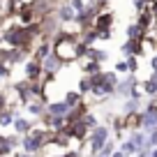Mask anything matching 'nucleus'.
Instances as JSON below:
<instances>
[{
  "label": "nucleus",
  "mask_w": 157,
  "mask_h": 157,
  "mask_svg": "<svg viewBox=\"0 0 157 157\" xmlns=\"http://www.w3.org/2000/svg\"><path fill=\"white\" fill-rule=\"evenodd\" d=\"M76 42H78V33H67V30L58 28V33L51 37V53L63 65L76 63Z\"/></svg>",
  "instance_id": "f257e3e1"
},
{
  "label": "nucleus",
  "mask_w": 157,
  "mask_h": 157,
  "mask_svg": "<svg viewBox=\"0 0 157 157\" xmlns=\"http://www.w3.org/2000/svg\"><path fill=\"white\" fill-rule=\"evenodd\" d=\"M21 67H23V78L25 81H42V78H44V69H42V63H39V60L28 58Z\"/></svg>",
  "instance_id": "f03ea898"
},
{
  "label": "nucleus",
  "mask_w": 157,
  "mask_h": 157,
  "mask_svg": "<svg viewBox=\"0 0 157 157\" xmlns=\"http://www.w3.org/2000/svg\"><path fill=\"white\" fill-rule=\"evenodd\" d=\"M113 23H116V14H113L109 7L102 10V12H97L95 19H93V28L95 30H113Z\"/></svg>",
  "instance_id": "7ed1b4c3"
},
{
  "label": "nucleus",
  "mask_w": 157,
  "mask_h": 157,
  "mask_svg": "<svg viewBox=\"0 0 157 157\" xmlns=\"http://www.w3.org/2000/svg\"><path fill=\"white\" fill-rule=\"evenodd\" d=\"M53 16H56V21H58V23L63 25V23H72V21H74V16H76V12H74L72 7H69V2H67V0H63V2H58V5H56Z\"/></svg>",
  "instance_id": "20e7f679"
},
{
  "label": "nucleus",
  "mask_w": 157,
  "mask_h": 157,
  "mask_svg": "<svg viewBox=\"0 0 157 157\" xmlns=\"http://www.w3.org/2000/svg\"><path fill=\"white\" fill-rule=\"evenodd\" d=\"M35 120L28 116H21V113H16L14 120H12V129H14V134H19V136H23V134H28L30 129H33Z\"/></svg>",
  "instance_id": "39448f33"
},
{
  "label": "nucleus",
  "mask_w": 157,
  "mask_h": 157,
  "mask_svg": "<svg viewBox=\"0 0 157 157\" xmlns=\"http://www.w3.org/2000/svg\"><path fill=\"white\" fill-rule=\"evenodd\" d=\"M136 23H139V28H141L143 33H152V30L157 28V19L152 16L150 7H148L146 12H139L136 14Z\"/></svg>",
  "instance_id": "423d86ee"
},
{
  "label": "nucleus",
  "mask_w": 157,
  "mask_h": 157,
  "mask_svg": "<svg viewBox=\"0 0 157 157\" xmlns=\"http://www.w3.org/2000/svg\"><path fill=\"white\" fill-rule=\"evenodd\" d=\"M120 53L127 58V56H136V58H143V49H141V39H125V44L120 46Z\"/></svg>",
  "instance_id": "0eeeda50"
},
{
  "label": "nucleus",
  "mask_w": 157,
  "mask_h": 157,
  "mask_svg": "<svg viewBox=\"0 0 157 157\" xmlns=\"http://www.w3.org/2000/svg\"><path fill=\"white\" fill-rule=\"evenodd\" d=\"M19 148H21L23 152H28V155H37V152L42 150V143H39L37 139L28 132V134H23V136H21V146H19Z\"/></svg>",
  "instance_id": "6e6552de"
},
{
  "label": "nucleus",
  "mask_w": 157,
  "mask_h": 157,
  "mask_svg": "<svg viewBox=\"0 0 157 157\" xmlns=\"http://www.w3.org/2000/svg\"><path fill=\"white\" fill-rule=\"evenodd\" d=\"M67 111H69V104L65 102L63 97L46 102V113H49V116H67Z\"/></svg>",
  "instance_id": "1a4fd4ad"
},
{
  "label": "nucleus",
  "mask_w": 157,
  "mask_h": 157,
  "mask_svg": "<svg viewBox=\"0 0 157 157\" xmlns=\"http://www.w3.org/2000/svg\"><path fill=\"white\" fill-rule=\"evenodd\" d=\"M42 69H44V74H51V76H56V74L63 69V63H60V60L56 58L53 53H49L44 60H42Z\"/></svg>",
  "instance_id": "9d476101"
},
{
  "label": "nucleus",
  "mask_w": 157,
  "mask_h": 157,
  "mask_svg": "<svg viewBox=\"0 0 157 157\" xmlns=\"http://www.w3.org/2000/svg\"><path fill=\"white\" fill-rule=\"evenodd\" d=\"M139 90L143 93V97H155L157 95V76H148L143 81H139Z\"/></svg>",
  "instance_id": "9b49d317"
},
{
  "label": "nucleus",
  "mask_w": 157,
  "mask_h": 157,
  "mask_svg": "<svg viewBox=\"0 0 157 157\" xmlns=\"http://www.w3.org/2000/svg\"><path fill=\"white\" fill-rule=\"evenodd\" d=\"M123 123L129 129H141V111H132V113H123Z\"/></svg>",
  "instance_id": "f8f14e48"
},
{
  "label": "nucleus",
  "mask_w": 157,
  "mask_h": 157,
  "mask_svg": "<svg viewBox=\"0 0 157 157\" xmlns=\"http://www.w3.org/2000/svg\"><path fill=\"white\" fill-rule=\"evenodd\" d=\"M23 109H25V111H28L33 118H39L42 113L46 111V102H44V99H30V102L25 104Z\"/></svg>",
  "instance_id": "ddd939ff"
},
{
  "label": "nucleus",
  "mask_w": 157,
  "mask_h": 157,
  "mask_svg": "<svg viewBox=\"0 0 157 157\" xmlns=\"http://www.w3.org/2000/svg\"><path fill=\"white\" fill-rule=\"evenodd\" d=\"M102 67L104 65H99L97 60H90V58H83V63H81V74H86V76H93V74H97V72H102Z\"/></svg>",
  "instance_id": "4468645a"
},
{
  "label": "nucleus",
  "mask_w": 157,
  "mask_h": 157,
  "mask_svg": "<svg viewBox=\"0 0 157 157\" xmlns=\"http://www.w3.org/2000/svg\"><path fill=\"white\" fill-rule=\"evenodd\" d=\"M125 139H129L136 148H143V146H146V132H143V129H129V132L125 134Z\"/></svg>",
  "instance_id": "2eb2a0df"
},
{
  "label": "nucleus",
  "mask_w": 157,
  "mask_h": 157,
  "mask_svg": "<svg viewBox=\"0 0 157 157\" xmlns=\"http://www.w3.org/2000/svg\"><path fill=\"white\" fill-rule=\"evenodd\" d=\"M86 58H90V60H97L99 65H104V63H109V51L90 46V49H88V53H86Z\"/></svg>",
  "instance_id": "dca6fc26"
},
{
  "label": "nucleus",
  "mask_w": 157,
  "mask_h": 157,
  "mask_svg": "<svg viewBox=\"0 0 157 157\" xmlns=\"http://www.w3.org/2000/svg\"><path fill=\"white\" fill-rule=\"evenodd\" d=\"M141 106H143V99H139V97H125V104H123V113L141 111Z\"/></svg>",
  "instance_id": "f3484780"
},
{
  "label": "nucleus",
  "mask_w": 157,
  "mask_h": 157,
  "mask_svg": "<svg viewBox=\"0 0 157 157\" xmlns=\"http://www.w3.org/2000/svg\"><path fill=\"white\" fill-rule=\"evenodd\" d=\"M63 99H65V102L69 104V109H72V106H76V104H81V102H83L86 97H83L81 93H78L76 88H74V90H67V93L63 95Z\"/></svg>",
  "instance_id": "a211bd4d"
},
{
  "label": "nucleus",
  "mask_w": 157,
  "mask_h": 157,
  "mask_svg": "<svg viewBox=\"0 0 157 157\" xmlns=\"http://www.w3.org/2000/svg\"><path fill=\"white\" fill-rule=\"evenodd\" d=\"M81 123H83L88 129H93V127H97V125H99V118H97V116H95V113L88 109V111H86L83 116H81Z\"/></svg>",
  "instance_id": "6ab92c4d"
},
{
  "label": "nucleus",
  "mask_w": 157,
  "mask_h": 157,
  "mask_svg": "<svg viewBox=\"0 0 157 157\" xmlns=\"http://www.w3.org/2000/svg\"><path fill=\"white\" fill-rule=\"evenodd\" d=\"M125 35H127L129 39H141V37H143V35H146V33H143V30L139 28V23H136V21H134V23H129L127 28H125Z\"/></svg>",
  "instance_id": "aec40b11"
},
{
  "label": "nucleus",
  "mask_w": 157,
  "mask_h": 157,
  "mask_svg": "<svg viewBox=\"0 0 157 157\" xmlns=\"http://www.w3.org/2000/svg\"><path fill=\"white\" fill-rule=\"evenodd\" d=\"M12 120H14V113H12L10 109L0 111V129H2V132H5L7 127H12Z\"/></svg>",
  "instance_id": "412c9836"
},
{
  "label": "nucleus",
  "mask_w": 157,
  "mask_h": 157,
  "mask_svg": "<svg viewBox=\"0 0 157 157\" xmlns=\"http://www.w3.org/2000/svg\"><path fill=\"white\" fill-rule=\"evenodd\" d=\"M76 90L81 95H90V76H86V74H81V78H78V83H76Z\"/></svg>",
  "instance_id": "4be33fe9"
},
{
  "label": "nucleus",
  "mask_w": 157,
  "mask_h": 157,
  "mask_svg": "<svg viewBox=\"0 0 157 157\" xmlns=\"http://www.w3.org/2000/svg\"><path fill=\"white\" fill-rule=\"evenodd\" d=\"M118 148H120V150H123V152H125V155H127V157H134V155H136V150H139V148L134 146V143L129 141V139H123V141H120V146H118Z\"/></svg>",
  "instance_id": "5701e85b"
},
{
  "label": "nucleus",
  "mask_w": 157,
  "mask_h": 157,
  "mask_svg": "<svg viewBox=\"0 0 157 157\" xmlns=\"http://www.w3.org/2000/svg\"><path fill=\"white\" fill-rule=\"evenodd\" d=\"M146 148H157V127L146 132Z\"/></svg>",
  "instance_id": "b1692460"
},
{
  "label": "nucleus",
  "mask_w": 157,
  "mask_h": 157,
  "mask_svg": "<svg viewBox=\"0 0 157 157\" xmlns=\"http://www.w3.org/2000/svg\"><path fill=\"white\" fill-rule=\"evenodd\" d=\"M125 63H127V72L129 74H136L139 72V58H136V56H127Z\"/></svg>",
  "instance_id": "393cba45"
},
{
  "label": "nucleus",
  "mask_w": 157,
  "mask_h": 157,
  "mask_svg": "<svg viewBox=\"0 0 157 157\" xmlns=\"http://www.w3.org/2000/svg\"><path fill=\"white\" fill-rule=\"evenodd\" d=\"M88 49H90V46H88V44H83V42L78 39V42H76V60H83V58H86V53H88Z\"/></svg>",
  "instance_id": "a878e982"
},
{
  "label": "nucleus",
  "mask_w": 157,
  "mask_h": 157,
  "mask_svg": "<svg viewBox=\"0 0 157 157\" xmlns=\"http://www.w3.org/2000/svg\"><path fill=\"white\" fill-rule=\"evenodd\" d=\"M113 72L116 74H129L127 72V63H125V60H118V63L113 65Z\"/></svg>",
  "instance_id": "bb28decb"
},
{
  "label": "nucleus",
  "mask_w": 157,
  "mask_h": 157,
  "mask_svg": "<svg viewBox=\"0 0 157 157\" xmlns=\"http://www.w3.org/2000/svg\"><path fill=\"white\" fill-rule=\"evenodd\" d=\"M67 2L74 12H83V7H86V0H67Z\"/></svg>",
  "instance_id": "cd10ccee"
},
{
  "label": "nucleus",
  "mask_w": 157,
  "mask_h": 157,
  "mask_svg": "<svg viewBox=\"0 0 157 157\" xmlns=\"http://www.w3.org/2000/svg\"><path fill=\"white\" fill-rule=\"evenodd\" d=\"M97 37L102 42H109V39H113V30H97Z\"/></svg>",
  "instance_id": "c85d7f7f"
},
{
  "label": "nucleus",
  "mask_w": 157,
  "mask_h": 157,
  "mask_svg": "<svg viewBox=\"0 0 157 157\" xmlns=\"http://www.w3.org/2000/svg\"><path fill=\"white\" fill-rule=\"evenodd\" d=\"M134 10H136V14H139V12H146L148 2H146V0H134Z\"/></svg>",
  "instance_id": "c756f323"
},
{
  "label": "nucleus",
  "mask_w": 157,
  "mask_h": 157,
  "mask_svg": "<svg viewBox=\"0 0 157 157\" xmlns=\"http://www.w3.org/2000/svg\"><path fill=\"white\" fill-rule=\"evenodd\" d=\"M134 157H150V148H146V146H143V148H139Z\"/></svg>",
  "instance_id": "7c9ffc66"
},
{
  "label": "nucleus",
  "mask_w": 157,
  "mask_h": 157,
  "mask_svg": "<svg viewBox=\"0 0 157 157\" xmlns=\"http://www.w3.org/2000/svg\"><path fill=\"white\" fill-rule=\"evenodd\" d=\"M12 157H35V155H28V152H23V150H19V148H16V150L12 152Z\"/></svg>",
  "instance_id": "2f4dec72"
},
{
  "label": "nucleus",
  "mask_w": 157,
  "mask_h": 157,
  "mask_svg": "<svg viewBox=\"0 0 157 157\" xmlns=\"http://www.w3.org/2000/svg\"><path fill=\"white\" fill-rule=\"evenodd\" d=\"M111 157H127V155H125V152H123V150H120V148H116V150H113V152H111Z\"/></svg>",
  "instance_id": "473e14b6"
},
{
  "label": "nucleus",
  "mask_w": 157,
  "mask_h": 157,
  "mask_svg": "<svg viewBox=\"0 0 157 157\" xmlns=\"http://www.w3.org/2000/svg\"><path fill=\"white\" fill-rule=\"evenodd\" d=\"M152 37H155V42H157V28H155V30H152Z\"/></svg>",
  "instance_id": "72a5a7b5"
},
{
  "label": "nucleus",
  "mask_w": 157,
  "mask_h": 157,
  "mask_svg": "<svg viewBox=\"0 0 157 157\" xmlns=\"http://www.w3.org/2000/svg\"><path fill=\"white\" fill-rule=\"evenodd\" d=\"M0 46H2V35H0Z\"/></svg>",
  "instance_id": "f704fd0d"
},
{
  "label": "nucleus",
  "mask_w": 157,
  "mask_h": 157,
  "mask_svg": "<svg viewBox=\"0 0 157 157\" xmlns=\"http://www.w3.org/2000/svg\"><path fill=\"white\" fill-rule=\"evenodd\" d=\"M152 99H155V102H157V95H155V97H152Z\"/></svg>",
  "instance_id": "c9c22d12"
},
{
  "label": "nucleus",
  "mask_w": 157,
  "mask_h": 157,
  "mask_svg": "<svg viewBox=\"0 0 157 157\" xmlns=\"http://www.w3.org/2000/svg\"><path fill=\"white\" fill-rule=\"evenodd\" d=\"M0 83H2V81H0Z\"/></svg>",
  "instance_id": "e433bc0d"
}]
</instances>
